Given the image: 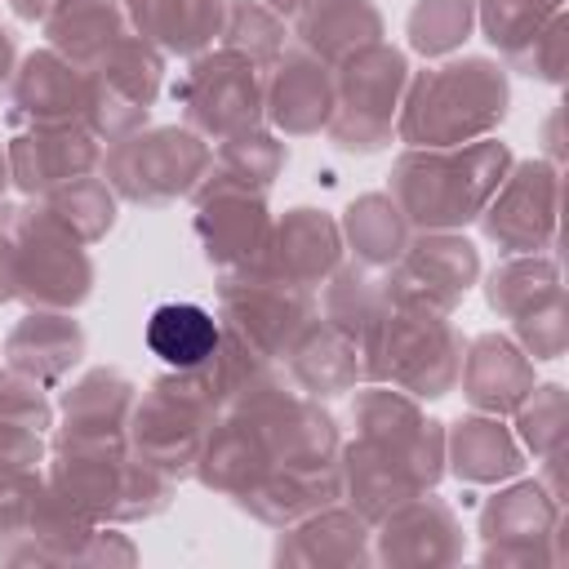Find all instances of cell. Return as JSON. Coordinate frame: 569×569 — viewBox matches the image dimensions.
<instances>
[{
  "mask_svg": "<svg viewBox=\"0 0 569 569\" xmlns=\"http://www.w3.org/2000/svg\"><path fill=\"white\" fill-rule=\"evenodd\" d=\"M351 422L356 440L338 449V471L351 511L365 520H382L445 476V422L427 418L413 396L373 382L356 396Z\"/></svg>",
  "mask_w": 569,
  "mask_h": 569,
  "instance_id": "obj_1",
  "label": "cell"
},
{
  "mask_svg": "<svg viewBox=\"0 0 569 569\" xmlns=\"http://www.w3.org/2000/svg\"><path fill=\"white\" fill-rule=\"evenodd\" d=\"M511 169V147L476 138L462 147H409L391 164L387 196L413 231H458L476 222Z\"/></svg>",
  "mask_w": 569,
  "mask_h": 569,
  "instance_id": "obj_2",
  "label": "cell"
},
{
  "mask_svg": "<svg viewBox=\"0 0 569 569\" xmlns=\"http://www.w3.org/2000/svg\"><path fill=\"white\" fill-rule=\"evenodd\" d=\"M507 67L493 58H453L418 71L405 84L396 111V138L405 147H462L489 138L507 116Z\"/></svg>",
  "mask_w": 569,
  "mask_h": 569,
  "instance_id": "obj_3",
  "label": "cell"
},
{
  "mask_svg": "<svg viewBox=\"0 0 569 569\" xmlns=\"http://www.w3.org/2000/svg\"><path fill=\"white\" fill-rule=\"evenodd\" d=\"M360 369L365 382L396 387L413 400H440L458 387L462 333L445 311L387 298L373 325L360 333Z\"/></svg>",
  "mask_w": 569,
  "mask_h": 569,
  "instance_id": "obj_4",
  "label": "cell"
},
{
  "mask_svg": "<svg viewBox=\"0 0 569 569\" xmlns=\"http://www.w3.org/2000/svg\"><path fill=\"white\" fill-rule=\"evenodd\" d=\"M409 84V62L396 44L373 40L333 67V116L329 138L342 151H382L396 138V111Z\"/></svg>",
  "mask_w": 569,
  "mask_h": 569,
  "instance_id": "obj_5",
  "label": "cell"
},
{
  "mask_svg": "<svg viewBox=\"0 0 569 569\" xmlns=\"http://www.w3.org/2000/svg\"><path fill=\"white\" fill-rule=\"evenodd\" d=\"M213 164V147L196 129L160 124V129H138L111 151H102V178L120 200L133 204H169L178 196H191Z\"/></svg>",
  "mask_w": 569,
  "mask_h": 569,
  "instance_id": "obj_6",
  "label": "cell"
},
{
  "mask_svg": "<svg viewBox=\"0 0 569 569\" xmlns=\"http://www.w3.org/2000/svg\"><path fill=\"white\" fill-rule=\"evenodd\" d=\"M44 209H18L9 227V289L31 311H71L93 293V258Z\"/></svg>",
  "mask_w": 569,
  "mask_h": 569,
  "instance_id": "obj_7",
  "label": "cell"
},
{
  "mask_svg": "<svg viewBox=\"0 0 569 569\" xmlns=\"http://www.w3.org/2000/svg\"><path fill=\"white\" fill-rule=\"evenodd\" d=\"M218 418V405L204 396V387L191 378V369H173L156 378L142 400L129 409V449L160 467L169 480H182L196 471L200 445Z\"/></svg>",
  "mask_w": 569,
  "mask_h": 569,
  "instance_id": "obj_8",
  "label": "cell"
},
{
  "mask_svg": "<svg viewBox=\"0 0 569 569\" xmlns=\"http://www.w3.org/2000/svg\"><path fill=\"white\" fill-rule=\"evenodd\" d=\"M267 67L244 58L240 49H204L191 58V67L178 76L173 98L187 116V129L200 138H231L244 133L262 120V89H267Z\"/></svg>",
  "mask_w": 569,
  "mask_h": 569,
  "instance_id": "obj_9",
  "label": "cell"
},
{
  "mask_svg": "<svg viewBox=\"0 0 569 569\" xmlns=\"http://www.w3.org/2000/svg\"><path fill=\"white\" fill-rule=\"evenodd\" d=\"M218 302H222V325L236 329L249 347H258L267 360H284L298 333L316 320V298L311 289L284 280L267 262L222 271L218 280Z\"/></svg>",
  "mask_w": 569,
  "mask_h": 569,
  "instance_id": "obj_10",
  "label": "cell"
},
{
  "mask_svg": "<svg viewBox=\"0 0 569 569\" xmlns=\"http://www.w3.org/2000/svg\"><path fill=\"white\" fill-rule=\"evenodd\" d=\"M84 76H89L84 129L93 138L120 142V138H129L147 124V111H151V102L160 93V80H164V58L151 40L129 31Z\"/></svg>",
  "mask_w": 569,
  "mask_h": 569,
  "instance_id": "obj_11",
  "label": "cell"
},
{
  "mask_svg": "<svg viewBox=\"0 0 569 569\" xmlns=\"http://www.w3.org/2000/svg\"><path fill=\"white\" fill-rule=\"evenodd\" d=\"M560 222V164L556 160H511L507 178L489 196L480 227L485 240L502 253H542L556 249Z\"/></svg>",
  "mask_w": 569,
  "mask_h": 569,
  "instance_id": "obj_12",
  "label": "cell"
},
{
  "mask_svg": "<svg viewBox=\"0 0 569 569\" xmlns=\"http://www.w3.org/2000/svg\"><path fill=\"white\" fill-rule=\"evenodd\" d=\"M476 276H480V253L471 240L453 231H418L387 267L382 284L391 302H413L449 316L462 302V293L476 284Z\"/></svg>",
  "mask_w": 569,
  "mask_h": 569,
  "instance_id": "obj_13",
  "label": "cell"
},
{
  "mask_svg": "<svg viewBox=\"0 0 569 569\" xmlns=\"http://www.w3.org/2000/svg\"><path fill=\"white\" fill-rule=\"evenodd\" d=\"M191 196H196V236H200V249H204V258L218 271L258 267L267 258L271 213L262 204V191H244V187L204 178Z\"/></svg>",
  "mask_w": 569,
  "mask_h": 569,
  "instance_id": "obj_14",
  "label": "cell"
},
{
  "mask_svg": "<svg viewBox=\"0 0 569 569\" xmlns=\"http://www.w3.org/2000/svg\"><path fill=\"white\" fill-rule=\"evenodd\" d=\"M560 498L542 480H520L502 493H493L480 507V533H485V565H529L551 560L542 542L560 538ZM556 565V560H551Z\"/></svg>",
  "mask_w": 569,
  "mask_h": 569,
  "instance_id": "obj_15",
  "label": "cell"
},
{
  "mask_svg": "<svg viewBox=\"0 0 569 569\" xmlns=\"http://www.w3.org/2000/svg\"><path fill=\"white\" fill-rule=\"evenodd\" d=\"M9 182L27 196H44L71 178L98 173L102 138L84 124H22L9 138Z\"/></svg>",
  "mask_w": 569,
  "mask_h": 569,
  "instance_id": "obj_16",
  "label": "cell"
},
{
  "mask_svg": "<svg viewBox=\"0 0 569 569\" xmlns=\"http://www.w3.org/2000/svg\"><path fill=\"white\" fill-rule=\"evenodd\" d=\"M89 76L67 62L58 49H36L13 67L9 80V120L22 124H84Z\"/></svg>",
  "mask_w": 569,
  "mask_h": 569,
  "instance_id": "obj_17",
  "label": "cell"
},
{
  "mask_svg": "<svg viewBox=\"0 0 569 569\" xmlns=\"http://www.w3.org/2000/svg\"><path fill=\"white\" fill-rule=\"evenodd\" d=\"M267 71L271 76L262 89V116L284 138L320 133L333 116V67L311 58L307 49H293V53H280Z\"/></svg>",
  "mask_w": 569,
  "mask_h": 569,
  "instance_id": "obj_18",
  "label": "cell"
},
{
  "mask_svg": "<svg viewBox=\"0 0 569 569\" xmlns=\"http://www.w3.org/2000/svg\"><path fill=\"white\" fill-rule=\"evenodd\" d=\"M378 560L382 565H449L462 556V529L453 507H445L431 489L396 502L378 520Z\"/></svg>",
  "mask_w": 569,
  "mask_h": 569,
  "instance_id": "obj_19",
  "label": "cell"
},
{
  "mask_svg": "<svg viewBox=\"0 0 569 569\" xmlns=\"http://www.w3.org/2000/svg\"><path fill=\"white\" fill-rule=\"evenodd\" d=\"M262 262L271 271H280L284 280L316 289L342 267V231L320 209H289L280 222H271V240H267Z\"/></svg>",
  "mask_w": 569,
  "mask_h": 569,
  "instance_id": "obj_20",
  "label": "cell"
},
{
  "mask_svg": "<svg viewBox=\"0 0 569 569\" xmlns=\"http://www.w3.org/2000/svg\"><path fill=\"white\" fill-rule=\"evenodd\" d=\"M458 382L476 413L502 418L516 413V405L533 391V360L507 333H480L471 347H462Z\"/></svg>",
  "mask_w": 569,
  "mask_h": 569,
  "instance_id": "obj_21",
  "label": "cell"
},
{
  "mask_svg": "<svg viewBox=\"0 0 569 569\" xmlns=\"http://www.w3.org/2000/svg\"><path fill=\"white\" fill-rule=\"evenodd\" d=\"M84 356V329L71 311H27L4 338V365L36 378L40 387H58Z\"/></svg>",
  "mask_w": 569,
  "mask_h": 569,
  "instance_id": "obj_22",
  "label": "cell"
},
{
  "mask_svg": "<svg viewBox=\"0 0 569 569\" xmlns=\"http://www.w3.org/2000/svg\"><path fill=\"white\" fill-rule=\"evenodd\" d=\"M138 391L120 369H89L62 391L58 440H129V409Z\"/></svg>",
  "mask_w": 569,
  "mask_h": 569,
  "instance_id": "obj_23",
  "label": "cell"
},
{
  "mask_svg": "<svg viewBox=\"0 0 569 569\" xmlns=\"http://www.w3.org/2000/svg\"><path fill=\"white\" fill-rule=\"evenodd\" d=\"M365 560H373L369 520L333 502L289 525L276 542V565H365Z\"/></svg>",
  "mask_w": 569,
  "mask_h": 569,
  "instance_id": "obj_24",
  "label": "cell"
},
{
  "mask_svg": "<svg viewBox=\"0 0 569 569\" xmlns=\"http://www.w3.org/2000/svg\"><path fill=\"white\" fill-rule=\"evenodd\" d=\"M120 4L142 40L187 58L204 53L222 36L231 9V0H120Z\"/></svg>",
  "mask_w": 569,
  "mask_h": 569,
  "instance_id": "obj_25",
  "label": "cell"
},
{
  "mask_svg": "<svg viewBox=\"0 0 569 569\" xmlns=\"http://www.w3.org/2000/svg\"><path fill=\"white\" fill-rule=\"evenodd\" d=\"M298 391L307 396H342V391H356V382H365V369H360V342L325 320H311L298 342L289 347L284 356Z\"/></svg>",
  "mask_w": 569,
  "mask_h": 569,
  "instance_id": "obj_26",
  "label": "cell"
},
{
  "mask_svg": "<svg viewBox=\"0 0 569 569\" xmlns=\"http://www.w3.org/2000/svg\"><path fill=\"white\" fill-rule=\"evenodd\" d=\"M445 462L467 485H498V480L520 476L525 449L516 431H507L493 413H476L445 431Z\"/></svg>",
  "mask_w": 569,
  "mask_h": 569,
  "instance_id": "obj_27",
  "label": "cell"
},
{
  "mask_svg": "<svg viewBox=\"0 0 569 569\" xmlns=\"http://www.w3.org/2000/svg\"><path fill=\"white\" fill-rule=\"evenodd\" d=\"M373 40H382V13L373 0H307L298 9V44L329 67Z\"/></svg>",
  "mask_w": 569,
  "mask_h": 569,
  "instance_id": "obj_28",
  "label": "cell"
},
{
  "mask_svg": "<svg viewBox=\"0 0 569 569\" xmlns=\"http://www.w3.org/2000/svg\"><path fill=\"white\" fill-rule=\"evenodd\" d=\"M49 49L89 71L120 36H129V13L120 0H58L44 18Z\"/></svg>",
  "mask_w": 569,
  "mask_h": 569,
  "instance_id": "obj_29",
  "label": "cell"
},
{
  "mask_svg": "<svg viewBox=\"0 0 569 569\" xmlns=\"http://www.w3.org/2000/svg\"><path fill=\"white\" fill-rule=\"evenodd\" d=\"M222 333V320L213 311H204L200 302H160L147 316V347L151 356H160L169 369H196L213 356Z\"/></svg>",
  "mask_w": 569,
  "mask_h": 569,
  "instance_id": "obj_30",
  "label": "cell"
},
{
  "mask_svg": "<svg viewBox=\"0 0 569 569\" xmlns=\"http://www.w3.org/2000/svg\"><path fill=\"white\" fill-rule=\"evenodd\" d=\"M338 231L351 244L356 262L360 267H373V271L391 267L400 258V249L409 244V222H405V213L396 209V200L387 191L356 196L351 209H347V218L338 222Z\"/></svg>",
  "mask_w": 569,
  "mask_h": 569,
  "instance_id": "obj_31",
  "label": "cell"
},
{
  "mask_svg": "<svg viewBox=\"0 0 569 569\" xmlns=\"http://www.w3.org/2000/svg\"><path fill=\"white\" fill-rule=\"evenodd\" d=\"M280 169H284V142L253 124L244 133H231V138L213 142V164H209L204 178L231 182V187H244V191H267Z\"/></svg>",
  "mask_w": 569,
  "mask_h": 569,
  "instance_id": "obj_32",
  "label": "cell"
},
{
  "mask_svg": "<svg viewBox=\"0 0 569 569\" xmlns=\"http://www.w3.org/2000/svg\"><path fill=\"white\" fill-rule=\"evenodd\" d=\"M40 209L62 227L71 231L80 244H93L111 231L116 222V191L107 187V178L98 173H84V178H71L53 191L40 196Z\"/></svg>",
  "mask_w": 569,
  "mask_h": 569,
  "instance_id": "obj_33",
  "label": "cell"
},
{
  "mask_svg": "<svg viewBox=\"0 0 569 569\" xmlns=\"http://www.w3.org/2000/svg\"><path fill=\"white\" fill-rule=\"evenodd\" d=\"M551 293H560V267L551 253H511L502 267H493V276L485 284L489 307L507 320L525 316L529 307L547 302Z\"/></svg>",
  "mask_w": 569,
  "mask_h": 569,
  "instance_id": "obj_34",
  "label": "cell"
},
{
  "mask_svg": "<svg viewBox=\"0 0 569 569\" xmlns=\"http://www.w3.org/2000/svg\"><path fill=\"white\" fill-rule=\"evenodd\" d=\"M382 302H387V284H382V276H373V267H360V262L338 267L325 280V316L320 320L360 342V333L373 325Z\"/></svg>",
  "mask_w": 569,
  "mask_h": 569,
  "instance_id": "obj_35",
  "label": "cell"
},
{
  "mask_svg": "<svg viewBox=\"0 0 569 569\" xmlns=\"http://www.w3.org/2000/svg\"><path fill=\"white\" fill-rule=\"evenodd\" d=\"M560 13H565V0H476V18L485 27V40L507 58V67Z\"/></svg>",
  "mask_w": 569,
  "mask_h": 569,
  "instance_id": "obj_36",
  "label": "cell"
},
{
  "mask_svg": "<svg viewBox=\"0 0 569 569\" xmlns=\"http://www.w3.org/2000/svg\"><path fill=\"white\" fill-rule=\"evenodd\" d=\"M476 22V0H418L409 9V44L422 58L453 53Z\"/></svg>",
  "mask_w": 569,
  "mask_h": 569,
  "instance_id": "obj_37",
  "label": "cell"
},
{
  "mask_svg": "<svg viewBox=\"0 0 569 569\" xmlns=\"http://www.w3.org/2000/svg\"><path fill=\"white\" fill-rule=\"evenodd\" d=\"M565 427H569V409H565V387L547 382L533 387L520 405H516V440L533 453V458H551L565 449Z\"/></svg>",
  "mask_w": 569,
  "mask_h": 569,
  "instance_id": "obj_38",
  "label": "cell"
},
{
  "mask_svg": "<svg viewBox=\"0 0 569 569\" xmlns=\"http://www.w3.org/2000/svg\"><path fill=\"white\" fill-rule=\"evenodd\" d=\"M222 44L227 49H240L258 67H271L284 53V18H276L258 0H231L227 27H222Z\"/></svg>",
  "mask_w": 569,
  "mask_h": 569,
  "instance_id": "obj_39",
  "label": "cell"
},
{
  "mask_svg": "<svg viewBox=\"0 0 569 569\" xmlns=\"http://www.w3.org/2000/svg\"><path fill=\"white\" fill-rule=\"evenodd\" d=\"M516 338H520V351L529 360H556V356H565V338H569L565 289L551 293L547 302L529 307L525 316H516Z\"/></svg>",
  "mask_w": 569,
  "mask_h": 569,
  "instance_id": "obj_40",
  "label": "cell"
},
{
  "mask_svg": "<svg viewBox=\"0 0 569 569\" xmlns=\"http://www.w3.org/2000/svg\"><path fill=\"white\" fill-rule=\"evenodd\" d=\"M49 387H40L36 378L18 373V369H0V418L22 422V427H53V405L44 396Z\"/></svg>",
  "mask_w": 569,
  "mask_h": 569,
  "instance_id": "obj_41",
  "label": "cell"
},
{
  "mask_svg": "<svg viewBox=\"0 0 569 569\" xmlns=\"http://www.w3.org/2000/svg\"><path fill=\"white\" fill-rule=\"evenodd\" d=\"M565 36H569V13L551 18L533 40L529 49L511 62L520 76H533V80H547V84H560L565 80Z\"/></svg>",
  "mask_w": 569,
  "mask_h": 569,
  "instance_id": "obj_42",
  "label": "cell"
},
{
  "mask_svg": "<svg viewBox=\"0 0 569 569\" xmlns=\"http://www.w3.org/2000/svg\"><path fill=\"white\" fill-rule=\"evenodd\" d=\"M40 453H44V445H40L36 427L0 418V471H9V467H40Z\"/></svg>",
  "mask_w": 569,
  "mask_h": 569,
  "instance_id": "obj_43",
  "label": "cell"
},
{
  "mask_svg": "<svg viewBox=\"0 0 569 569\" xmlns=\"http://www.w3.org/2000/svg\"><path fill=\"white\" fill-rule=\"evenodd\" d=\"M13 204H0V302H9L13 298V289H9V227H13Z\"/></svg>",
  "mask_w": 569,
  "mask_h": 569,
  "instance_id": "obj_44",
  "label": "cell"
},
{
  "mask_svg": "<svg viewBox=\"0 0 569 569\" xmlns=\"http://www.w3.org/2000/svg\"><path fill=\"white\" fill-rule=\"evenodd\" d=\"M13 62H18V40H13L9 27H0V93H4L9 80H13Z\"/></svg>",
  "mask_w": 569,
  "mask_h": 569,
  "instance_id": "obj_45",
  "label": "cell"
},
{
  "mask_svg": "<svg viewBox=\"0 0 569 569\" xmlns=\"http://www.w3.org/2000/svg\"><path fill=\"white\" fill-rule=\"evenodd\" d=\"M9 4H13V13H18L22 22H44L58 0H9Z\"/></svg>",
  "mask_w": 569,
  "mask_h": 569,
  "instance_id": "obj_46",
  "label": "cell"
},
{
  "mask_svg": "<svg viewBox=\"0 0 569 569\" xmlns=\"http://www.w3.org/2000/svg\"><path fill=\"white\" fill-rule=\"evenodd\" d=\"M262 9H271L276 18H298V9L307 4V0H258Z\"/></svg>",
  "mask_w": 569,
  "mask_h": 569,
  "instance_id": "obj_47",
  "label": "cell"
},
{
  "mask_svg": "<svg viewBox=\"0 0 569 569\" xmlns=\"http://www.w3.org/2000/svg\"><path fill=\"white\" fill-rule=\"evenodd\" d=\"M4 187H9V151L0 147V191H4Z\"/></svg>",
  "mask_w": 569,
  "mask_h": 569,
  "instance_id": "obj_48",
  "label": "cell"
}]
</instances>
